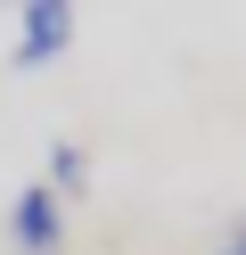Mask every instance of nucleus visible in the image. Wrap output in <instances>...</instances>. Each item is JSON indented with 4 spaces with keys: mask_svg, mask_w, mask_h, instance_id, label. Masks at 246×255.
I'll return each instance as SVG.
<instances>
[{
    "mask_svg": "<svg viewBox=\"0 0 246 255\" xmlns=\"http://www.w3.org/2000/svg\"><path fill=\"white\" fill-rule=\"evenodd\" d=\"M66 50H74V0H25V8H16V58L8 66L41 74V66H58Z\"/></svg>",
    "mask_w": 246,
    "mask_h": 255,
    "instance_id": "obj_1",
    "label": "nucleus"
},
{
    "mask_svg": "<svg viewBox=\"0 0 246 255\" xmlns=\"http://www.w3.org/2000/svg\"><path fill=\"white\" fill-rule=\"evenodd\" d=\"M8 239L25 255H58V239H66V198L49 181H25L16 189V206H8Z\"/></svg>",
    "mask_w": 246,
    "mask_h": 255,
    "instance_id": "obj_2",
    "label": "nucleus"
},
{
    "mask_svg": "<svg viewBox=\"0 0 246 255\" xmlns=\"http://www.w3.org/2000/svg\"><path fill=\"white\" fill-rule=\"evenodd\" d=\"M49 189H58V198H82V189H90V156H82L74 140L49 148Z\"/></svg>",
    "mask_w": 246,
    "mask_h": 255,
    "instance_id": "obj_3",
    "label": "nucleus"
},
{
    "mask_svg": "<svg viewBox=\"0 0 246 255\" xmlns=\"http://www.w3.org/2000/svg\"><path fill=\"white\" fill-rule=\"evenodd\" d=\"M230 255H246V214H238V239H230Z\"/></svg>",
    "mask_w": 246,
    "mask_h": 255,
    "instance_id": "obj_4",
    "label": "nucleus"
},
{
    "mask_svg": "<svg viewBox=\"0 0 246 255\" xmlns=\"http://www.w3.org/2000/svg\"><path fill=\"white\" fill-rule=\"evenodd\" d=\"M0 8H25V0H0Z\"/></svg>",
    "mask_w": 246,
    "mask_h": 255,
    "instance_id": "obj_5",
    "label": "nucleus"
}]
</instances>
